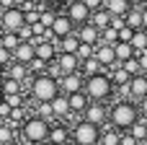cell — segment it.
Returning <instances> with one entry per match:
<instances>
[{
	"label": "cell",
	"mask_w": 147,
	"mask_h": 145,
	"mask_svg": "<svg viewBox=\"0 0 147 145\" xmlns=\"http://www.w3.org/2000/svg\"><path fill=\"white\" fill-rule=\"evenodd\" d=\"M109 122H111L114 130L127 132L134 122H140V109H137V104H132V101H116V104L109 109Z\"/></svg>",
	"instance_id": "1"
},
{
	"label": "cell",
	"mask_w": 147,
	"mask_h": 145,
	"mask_svg": "<svg viewBox=\"0 0 147 145\" xmlns=\"http://www.w3.org/2000/svg\"><path fill=\"white\" fill-rule=\"evenodd\" d=\"M111 75L106 73H98V75H90L85 78V86H83V93L88 96V101H96V104H103L109 96H111Z\"/></svg>",
	"instance_id": "2"
},
{
	"label": "cell",
	"mask_w": 147,
	"mask_h": 145,
	"mask_svg": "<svg viewBox=\"0 0 147 145\" xmlns=\"http://www.w3.org/2000/svg\"><path fill=\"white\" fill-rule=\"evenodd\" d=\"M57 93H59V83L52 75H36L31 80V96L36 104H49Z\"/></svg>",
	"instance_id": "3"
},
{
	"label": "cell",
	"mask_w": 147,
	"mask_h": 145,
	"mask_svg": "<svg viewBox=\"0 0 147 145\" xmlns=\"http://www.w3.org/2000/svg\"><path fill=\"white\" fill-rule=\"evenodd\" d=\"M49 122H44V119H39V117H31V119H26L23 122V127H21V135H23V140L31 145H39V143H47L49 140Z\"/></svg>",
	"instance_id": "4"
},
{
	"label": "cell",
	"mask_w": 147,
	"mask_h": 145,
	"mask_svg": "<svg viewBox=\"0 0 147 145\" xmlns=\"http://www.w3.org/2000/svg\"><path fill=\"white\" fill-rule=\"evenodd\" d=\"M70 140L75 145H98V140H101V127H96V125L80 119V122L70 130Z\"/></svg>",
	"instance_id": "5"
},
{
	"label": "cell",
	"mask_w": 147,
	"mask_h": 145,
	"mask_svg": "<svg viewBox=\"0 0 147 145\" xmlns=\"http://www.w3.org/2000/svg\"><path fill=\"white\" fill-rule=\"evenodd\" d=\"M26 23L23 18V10L21 8H8L0 13V26L5 29V34H18V29Z\"/></svg>",
	"instance_id": "6"
},
{
	"label": "cell",
	"mask_w": 147,
	"mask_h": 145,
	"mask_svg": "<svg viewBox=\"0 0 147 145\" xmlns=\"http://www.w3.org/2000/svg\"><path fill=\"white\" fill-rule=\"evenodd\" d=\"M57 83H59V93L72 96V93H80V91H83L85 78H83V73H70V75H62Z\"/></svg>",
	"instance_id": "7"
},
{
	"label": "cell",
	"mask_w": 147,
	"mask_h": 145,
	"mask_svg": "<svg viewBox=\"0 0 147 145\" xmlns=\"http://www.w3.org/2000/svg\"><path fill=\"white\" fill-rule=\"evenodd\" d=\"M83 119H85V122H90V125H96V127H103V125L109 122V109H106L103 104L90 101V104H88V109L83 112Z\"/></svg>",
	"instance_id": "8"
},
{
	"label": "cell",
	"mask_w": 147,
	"mask_h": 145,
	"mask_svg": "<svg viewBox=\"0 0 147 145\" xmlns=\"http://www.w3.org/2000/svg\"><path fill=\"white\" fill-rule=\"evenodd\" d=\"M52 36L59 42V39H65V36H70V34H75V23L67 18V16H59L57 13V18H54V23H52Z\"/></svg>",
	"instance_id": "9"
},
{
	"label": "cell",
	"mask_w": 147,
	"mask_h": 145,
	"mask_svg": "<svg viewBox=\"0 0 147 145\" xmlns=\"http://www.w3.org/2000/svg\"><path fill=\"white\" fill-rule=\"evenodd\" d=\"M54 65L59 67V73H62V75H70V73H80V60H78V54H67V52H59V54H57V60H54Z\"/></svg>",
	"instance_id": "10"
},
{
	"label": "cell",
	"mask_w": 147,
	"mask_h": 145,
	"mask_svg": "<svg viewBox=\"0 0 147 145\" xmlns=\"http://www.w3.org/2000/svg\"><path fill=\"white\" fill-rule=\"evenodd\" d=\"M67 18H70L72 23H78V26H85V23H90V10H88L80 0H75V3H70V8H67Z\"/></svg>",
	"instance_id": "11"
},
{
	"label": "cell",
	"mask_w": 147,
	"mask_h": 145,
	"mask_svg": "<svg viewBox=\"0 0 147 145\" xmlns=\"http://www.w3.org/2000/svg\"><path fill=\"white\" fill-rule=\"evenodd\" d=\"M13 60H16L18 65H26V67H28V65L36 60V47H34L31 42H23V44L13 52Z\"/></svg>",
	"instance_id": "12"
},
{
	"label": "cell",
	"mask_w": 147,
	"mask_h": 145,
	"mask_svg": "<svg viewBox=\"0 0 147 145\" xmlns=\"http://www.w3.org/2000/svg\"><path fill=\"white\" fill-rule=\"evenodd\" d=\"M75 36L80 39V44H93V47H96V44L101 42V31H98L96 26H90V23L75 29Z\"/></svg>",
	"instance_id": "13"
},
{
	"label": "cell",
	"mask_w": 147,
	"mask_h": 145,
	"mask_svg": "<svg viewBox=\"0 0 147 145\" xmlns=\"http://www.w3.org/2000/svg\"><path fill=\"white\" fill-rule=\"evenodd\" d=\"M96 60H98L103 67H111V65L116 62V52H114V47H109V44H96Z\"/></svg>",
	"instance_id": "14"
},
{
	"label": "cell",
	"mask_w": 147,
	"mask_h": 145,
	"mask_svg": "<svg viewBox=\"0 0 147 145\" xmlns=\"http://www.w3.org/2000/svg\"><path fill=\"white\" fill-rule=\"evenodd\" d=\"M3 78H10V80L23 83V80L28 78V67H26V65H18V62H10L8 67H3Z\"/></svg>",
	"instance_id": "15"
},
{
	"label": "cell",
	"mask_w": 147,
	"mask_h": 145,
	"mask_svg": "<svg viewBox=\"0 0 147 145\" xmlns=\"http://www.w3.org/2000/svg\"><path fill=\"white\" fill-rule=\"evenodd\" d=\"M49 104H52V114H54V117H59V119L72 114V112H70V101H67V96H65V93H57Z\"/></svg>",
	"instance_id": "16"
},
{
	"label": "cell",
	"mask_w": 147,
	"mask_h": 145,
	"mask_svg": "<svg viewBox=\"0 0 147 145\" xmlns=\"http://www.w3.org/2000/svg\"><path fill=\"white\" fill-rule=\"evenodd\" d=\"M36 60H41V62H54L57 60V47L52 44V42H41L39 47H36Z\"/></svg>",
	"instance_id": "17"
},
{
	"label": "cell",
	"mask_w": 147,
	"mask_h": 145,
	"mask_svg": "<svg viewBox=\"0 0 147 145\" xmlns=\"http://www.w3.org/2000/svg\"><path fill=\"white\" fill-rule=\"evenodd\" d=\"M129 96H134V99L147 96V75H137V78L129 80Z\"/></svg>",
	"instance_id": "18"
},
{
	"label": "cell",
	"mask_w": 147,
	"mask_h": 145,
	"mask_svg": "<svg viewBox=\"0 0 147 145\" xmlns=\"http://www.w3.org/2000/svg\"><path fill=\"white\" fill-rule=\"evenodd\" d=\"M129 47L134 49V57H140V54H145V52H147V31H145V29H137V31H134Z\"/></svg>",
	"instance_id": "19"
},
{
	"label": "cell",
	"mask_w": 147,
	"mask_h": 145,
	"mask_svg": "<svg viewBox=\"0 0 147 145\" xmlns=\"http://www.w3.org/2000/svg\"><path fill=\"white\" fill-rule=\"evenodd\" d=\"M70 140V130L65 127V125H52L49 127V143L52 145H62Z\"/></svg>",
	"instance_id": "20"
},
{
	"label": "cell",
	"mask_w": 147,
	"mask_h": 145,
	"mask_svg": "<svg viewBox=\"0 0 147 145\" xmlns=\"http://www.w3.org/2000/svg\"><path fill=\"white\" fill-rule=\"evenodd\" d=\"M90 26H96L98 31L109 29V26H111V13H109L106 8H101V10H96V13H90Z\"/></svg>",
	"instance_id": "21"
},
{
	"label": "cell",
	"mask_w": 147,
	"mask_h": 145,
	"mask_svg": "<svg viewBox=\"0 0 147 145\" xmlns=\"http://www.w3.org/2000/svg\"><path fill=\"white\" fill-rule=\"evenodd\" d=\"M54 47H57V54H59V52H67V54H75V52H78V47H80V39H78L75 34H70V36L59 39V42H57Z\"/></svg>",
	"instance_id": "22"
},
{
	"label": "cell",
	"mask_w": 147,
	"mask_h": 145,
	"mask_svg": "<svg viewBox=\"0 0 147 145\" xmlns=\"http://www.w3.org/2000/svg\"><path fill=\"white\" fill-rule=\"evenodd\" d=\"M67 101H70V112H72V114H83V112L88 109V104H90V101H88V96H85L83 91H80V93L67 96Z\"/></svg>",
	"instance_id": "23"
},
{
	"label": "cell",
	"mask_w": 147,
	"mask_h": 145,
	"mask_svg": "<svg viewBox=\"0 0 147 145\" xmlns=\"http://www.w3.org/2000/svg\"><path fill=\"white\" fill-rule=\"evenodd\" d=\"M103 8H106L111 16H127L129 8H132V3H129V0H106Z\"/></svg>",
	"instance_id": "24"
},
{
	"label": "cell",
	"mask_w": 147,
	"mask_h": 145,
	"mask_svg": "<svg viewBox=\"0 0 147 145\" xmlns=\"http://www.w3.org/2000/svg\"><path fill=\"white\" fill-rule=\"evenodd\" d=\"M119 140H121V132H119V130L103 127V130H101V140H98V145H119Z\"/></svg>",
	"instance_id": "25"
},
{
	"label": "cell",
	"mask_w": 147,
	"mask_h": 145,
	"mask_svg": "<svg viewBox=\"0 0 147 145\" xmlns=\"http://www.w3.org/2000/svg\"><path fill=\"white\" fill-rule=\"evenodd\" d=\"M124 21H127V26H129V29H134V31H137V29H142V8H134V5H132V8H129V13L124 16Z\"/></svg>",
	"instance_id": "26"
},
{
	"label": "cell",
	"mask_w": 147,
	"mask_h": 145,
	"mask_svg": "<svg viewBox=\"0 0 147 145\" xmlns=\"http://www.w3.org/2000/svg\"><path fill=\"white\" fill-rule=\"evenodd\" d=\"M114 52H116V62H119V65L134 57V49H132L129 44H124V42H119V44H114Z\"/></svg>",
	"instance_id": "27"
},
{
	"label": "cell",
	"mask_w": 147,
	"mask_h": 145,
	"mask_svg": "<svg viewBox=\"0 0 147 145\" xmlns=\"http://www.w3.org/2000/svg\"><path fill=\"white\" fill-rule=\"evenodd\" d=\"M18 93H23V83L10 80V78H3V99L5 96H18Z\"/></svg>",
	"instance_id": "28"
},
{
	"label": "cell",
	"mask_w": 147,
	"mask_h": 145,
	"mask_svg": "<svg viewBox=\"0 0 147 145\" xmlns=\"http://www.w3.org/2000/svg\"><path fill=\"white\" fill-rule=\"evenodd\" d=\"M0 47H3V49H8V52L13 54V52L21 47V39H18V34H3V36H0Z\"/></svg>",
	"instance_id": "29"
},
{
	"label": "cell",
	"mask_w": 147,
	"mask_h": 145,
	"mask_svg": "<svg viewBox=\"0 0 147 145\" xmlns=\"http://www.w3.org/2000/svg\"><path fill=\"white\" fill-rule=\"evenodd\" d=\"M127 132H129V135H132V138H134L137 143H142V140L147 138V125H145V119H140V122H134V125H132V127H129Z\"/></svg>",
	"instance_id": "30"
},
{
	"label": "cell",
	"mask_w": 147,
	"mask_h": 145,
	"mask_svg": "<svg viewBox=\"0 0 147 145\" xmlns=\"http://www.w3.org/2000/svg\"><path fill=\"white\" fill-rule=\"evenodd\" d=\"M39 10H41L39 23H41L44 29H52V23H54V18H57V10H52V8H41V5H39Z\"/></svg>",
	"instance_id": "31"
},
{
	"label": "cell",
	"mask_w": 147,
	"mask_h": 145,
	"mask_svg": "<svg viewBox=\"0 0 147 145\" xmlns=\"http://www.w3.org/2000/svg\"><path fill=\"white\" fill-rule=\"evenodd\" d=\"M129 80H132V75H129L124 67L111 70V83H116V86H129Z\"/></svg>",
	"instance_id": "32"
},
{
	"label": "cell",
	"mask_w": 147,
	"mask_h": 145,
	"mask_svg": "<svg viewBox=\"0 0 147 145\" xmlns=\"http://www.w3.org/2000/svg\"><path fill=\"white\" fill-rule=\"evenodd\" d=\"M101 42H103V44H109V47L119 44V31H114L111 26H109V29H103V31H101Z\"/></svg>",
	"instance_id": "33"
},
{
	"label": "cell",
	"mask_w": 147,
	"mask_h": 145,
	"mask_svg": "<svg viewBox=\"0 0 147 145\" xmlns=\"http://www.w3.org/2000/svg\"><path fill=\"white\" fill-rule=\"evenodd\" d=\"M75 54H78V60H80V62H85V60L96 57V47H93V44H80Z\"/></svg>",
	"instance_id": "34"
},
{
	"label": "cell",
	"mask_w": 147,
	"mask_h": 145,
	"mask_svg": "<svg viewBox=\"0 0 147 145\" xmlns=\"http://www.w3.org/2000/svg\"><path fill=\"white\" fill-rule=\"evenodd\" d=\"M121 67L132 75V78H137V75H142V67H140V60L137 57H132V60H127V62H121Z\"/></svg>",
	"instance_id": "35"
},
{
	"label": "cell",
	"mask_w": 147,
	"mask_h": 145,
	"mask_svg": "<svg viewBox=\"0 0 147 145\" xmlns=\"http://www.w3.org/2000/svg\"><path fill=\"white\" fill-rule=\"evenodd\" d=\"M16 140V132H13V127H0V145H13Z\"/></svg>",
	"instance_id": "36"
},
{
	"label": "cell",
	"mask_w": 147,
	"mask_h": 145,
	"mask_svg": "<svg viewBox=\"0 0 147 145\" xmlns=\"http://www.w3.org/2000/svg\"><path fill=\"white\" fill-rule=\"evenodd\" d=\"M36 117L39 119H44V122H49L54 114H52V104H36Z\"/></svg>",
	"instance_id": "37"
},
{
	"label": "cell",
	"mask_w": 147,
	"mask_h": 145,
	"mask_svg": "<svg viewBox=\"0 0 147 145\" xmlns=\"http://www.w3.org/2000/svg\"><path fill=\"white\" fill-rule=\"evenodd\" d=\"M18 39H21V44H23V42H31V39H34V31H31V26H28V23H23V26L18 29Z\"/></svg>",
	"instance_id": "38"
},
{
	"label": "cell",
	"mask_w": 147,
	"mask_h": 145,
	"mask_svg": "<svg viewBox=\"0 0 147 145\" xmlns=\"http://www.w3.org/2000/svg\"><path fill=\"white\" fill-rule=\"evenodd\" d=\"M10 109H18V106H23V93H18V96H5L3 99Z\"/></svg>",
	"instance_id": "39"
},
{
	"label": "cell",
	"mask_w": 147,
	"mask_h": 145,
	"mask_svg": "<svg viewBox=\"0 0 147 145\" xmlns=\"http://www.w3.org/2000/svg\"><path fill=\"white\" fill-rule=\"evenodd\" d=\"M80 3H83L90 13H96V10H101V8L106 5V0H80Z\"/></svg>",
	"instance_id": "40"
},
{
	"label": "cell",
	"mask_w": 147,
	"mask_h": 145,
	"mask_svg": "<svg viewBox=\"0 0 147 145\" xmlns=\"http://www.w3.org/2000/svg\"><path fill=\"white\" fill-rule=\"evenodd\" d=\"M132 36H134V29H129V26H124V29L119 31V42H124V44H129Z\"/></svg>",
	"instance_id": "41"
},
{
	"label": "cell",
	"mask_w": 147,
	"mask_h": 145,
	"mask_svg": "<svg viewBox=\"0 0 147 145\" xmlns=\"http://www.w3.org/2000/svg\"><path fill=\"white\" fill-rule=\"evenodd\" d=\"M124 26H127L124 16H111V29H114V31H121Z\"/></svg>",
	"instance_id": "42"
},
{
	"label": "cell",
	"mask_w": 147,
	"mask_h": 145,
	"mask_svg": "<svg viewBox=\"0 0 147 145\" xmlns=\"http://www.w3.org/2000/svg\"><path fill=\"white\" fill-rule=\"evenodd\" d=\"M10 57H13V54H10L8 49H3V47H0V65H3V67H8V65H10Z\"/></svg>",
	"instance_id": "43"
},
{
	"label": "cell",
	"mask_w": 147,
	"mask_h": 145,
	"mask_svg": "<svg viewBox=\"0 0 147 145\" xmlns=\"http://www.w3.org/2000/svg\"><path fill=\"white\" fill-rule=\"evenodd\" d=\"M119 145H140V143H137V140H134L129 132H121V140H119Z\"/></svg>",
	"instance_id": "44"
},
{
	"label": "cell",
	"mask_w": 147,
	"mask_h": 145,
	"mask_svg": "<svg viewBox=\"0 0 147 145\" xmlns=\"http://www.w3.org/2000/svg\"><path fill=\"white\" fill-rule=\"evenodd\" d=\"M10 112H13V109H10V106H8V104L0 99V117H3L5 122H8V117H10Z\"/></svg>",
	"instance_id": "45"
},
{
	"label": "cell",
	"mask_w": 147,
	"mask_h": 145,
	"mask_svg": "<svg viewBox=\"0 0 147 145\" xmlns=\"http://www.w3.org/2000/svg\"><path fill=\"white\" fill-rule=\"evenodd\" d=\"M137 109H140V117L147 119V96H145V99H140V106H137Z\"/></svg>",
	"instance_id": "46"
},
{
	"label": "cell",
	"mask_w": 147,
	"mask_h": 145,
	"mask_svg": "<svg viewBox=\"0 0 147 145\" xmlns=\"http://www.w3.org/2000/svg\"><path fill=\"white\" fill-rule=\"evenodd\" d=\"M137 60H140V67H142V75H147V52H145V54H140Z\"/></svg>",
	"instance_id": "47"
},
{
	"label": "cell",
	"mask_w": 147,
	"mask_h": 145,
	"mask_svg": "<svg viewBox=\"0 0 147 145\" xmlns=\"http://www.w3.org/2000/svg\"><path fill=\"white\" fill-rule=\"evenodd\" d=\"M0 5H3V10H8V8H16V5H13V0H0Z\"/></svg>",
	"instance_id": "48"
},
{
	"label": "cell",
	"mask_w": 147,
	"mask_h": 145,
	"mask_svg": "<svg viewBox=\"0 0 147 145\" xmlns=\"http://www.w3.org/2000/svg\"><path fill=\"white\" fill-rule=\"evenodd\" d=\"M142 29L147 31V8H142Z\"/></svg>",
	"instance_id": "49"
},
{
	"label": "cell",
	"mask_w": 147,
	"mask_h": 145,
	"mask_svg": "<svg viewBox=\"0 0 147 145\" xmlns=\"http://www.w3.org/2000/svg\"><path fill=\"white\" fill-rule=\"evenodd\" d=\"M23 3H26V0H13V5H16V8H21Z\"/></svg>",
	"instance_id": "50"
},
{
	"label": "cell",
	"mask_w": 147,
	"mask_h": 145,
	"mask_svg": "<svg viewBox=\"0 0 147 145\" xmlns=\"http://www.w3.org/2000/svg\"><path fill=\"white\" fill-rule=\"evenodd\" d=\"M5 125H8V122H5V119H3V117H0V127H5Z\"/></svg>",
	"instance_id": "51"
},
{
	"label": "cell",
	"mask_w": 147,
	"mask_h": 145,
	"mask_svg": "<svg viewBox=\"0 0 147 145\" xmlns=\"http://www.w3.org/2000/svg\"><path fill=\"white\" fill-rule=\"evenodd\" d=\"M0 99H3V78H0Z\"/></svg>",
	"instance_id": "52"
},
{
	"label": "cell",
	"mask_w": 147,
	"mask_h": 145,
	"mask_svg": "<svg viewBox=\"0 0 147 145\" xmlns=\"http://www.w3.org/2000/svg\"><path fill=\"white\" fill-rule=\"evenodd\" d=\"M62 145H75V143H72V140H67V143H62Z\"/></svg>",
	"instance_id": "53"
},
{
	"label": "cell",
	"mask_w": 147,
	"mask_h": 145,
	"mask_svg": "<svg viewBox=\"0 0 147 145\" xmlns=\"http://www.w3.org/2000/svg\"><path fill=\"white\" fill-rule=\"evenodd\" d=\"M54 3H70V0H54Z\"/></svg>",
	"instance_id": "54"
},
{
	"label": "cell",
	"mask_w": 147,
	"mask_h": 145,
	"mask_svg": "<svg viewBox=\"0 0 147 145\" xmlns=\"http://www.w3.org/2000/svg\"><path fill=\"white\" fill-rule=\"evenodd\" d=\"M39 145H52V143H49V140H47V143H39Z\"/></svg>",
	"instance_id": "55"
},
{
	"label": "cell",
	"mask_w": 147,
	"mask_h": 145,
	"mask_svg": "<svg viewBox=\"0 0 147 145\" xmlns=\"http://www.w3.org/2000/svg\"><path fill=\"white\" fill-rule=\"evenodd\" d=\"M140 145H147V138H145V140H142V143H140Z\"/></svg>",
	"instance_id": "56"
},
{
	"label": "cell",
	"mask_w": 147,
	"mask_h": 145,
	"mask_svg": "<svg viewBox=\"0 0 147 145\" xmlns=\"http://www.w3.org/2000/svg\"><path fill=\"white\" fill-rule=\"evenodd\" d=\"M31 3H36V5H39V3H41V0H31Z\"/></svg>",
	"instance_id": "57"
},
{
	"label": "cell",
	"mask_w": 147,
	"mask_h": 145,
	"mask_svg": "<svg viewBox=\"0 0 147 145\" xmlns=\"http://www.w3.org/2000/svg\"><path fill=\"white\" fill-rule=\"evenodd\" d=\"M0 8H3V5H0ZM0 13H3V10H0Z\"/></svg>",
	"instance_id": "58"
}]
</instances>
